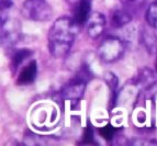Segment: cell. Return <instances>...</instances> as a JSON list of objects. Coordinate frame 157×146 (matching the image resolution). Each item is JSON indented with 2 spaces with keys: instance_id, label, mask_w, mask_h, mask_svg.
I'll use <instances>...</instances> for the list:
<instances>
[{
  "instance_id": "cell-14",
  "label": "cell",
  "mask_w": 157,
  "mask_h": 146,
  "mask_svg": "<svg viewBox=\"0 0 157 146\" xmlns=\"http://www.w3.org/2000/svg\"><path fill=\"white\" fill-rule=\"evenodd\" d=\"M100 134H101L102 137L105 138V140L111 141L115 134V129L111 124H107L105 126L100 129Z\"/></svg>"
},
{
  "instance_id": "cell-4",
  "label": "cell",
  "mask_w": 157,
  "mask_h": 146,
  "mask_svg": "<svg viewBox=\"0 0 157 146\" xmlns=\"http://www.w3.org/2000/svg\"><path fill=\"white\" fill-rule=\"evenodd\" d=\"M125 45L123 41L117 36H108L98 47V56L103 63H114L124 54Z\"/></svg>"
},
{
  "instance_id": "cell-10",
  "label": "cell",
  "mask_w": 157,
  "mask_h": 146,
  "mask_svg": "<svg viewBox=\"0 0 157 146\" xmlns=\"http://www.w3.org/2000/svg\"><path fill=\"white\" fill-rule=\"evenodd\" d=\"M132 17L131 14L125 10H122V9H118L112 13V17H111V25L113 28H117V29H120V28H123L126 24H128L131 22Z\"/></svg>"
},
{
  "instance_id": "cell-16",
  "label": "cell",
  "mask_w": 157,
  "mask_h": 146,
  "mask_svg": "<svg viewBox=\"0 0 157 146\" xmlns=\"http://www.w3.org/2000/svg\"><path fill=\"white\" fill-rule=\"evenodd\" d=\"M122 2L128 7H139V6H142L144 0H122Z\"/></svg>"
},
{
  "instance_id": "cell-8",
  "label": "cell",
  "mask_w": 157,
  "mask_h": 146,
  "mask_svg": "<svg viewBox=\"0 0 157 146\" xmlns=\"http://www.w3.org/2000/svg\"><path fill=\"white\" fill-rule=\"evenodd\" d=\"M91 5L92 0H79L77 2L74 20L76 21L78 25L86 24L87 20L89 19L90 14H91Z\"/></svg>"
},
{
  "instance_id": "cell-6",
  "label": "cell",
  "mask_w": 157,
  "mask_h": 146,
  "mask_svg": "<svg viewBox=\"0 0 157 146\" xmlns=\"http://www.w3.org/2000/svg\"><path fill=\"white\" fill-rule=\"evenodd\" d=\"M21 24L14 18H6L1 21V40L7 46H12L21 37Z\"/></svg>"
},
{
  "instance_id": "cell-9",
  "label": "cell",
  "mask_w": 157,
  "mask_h": 146,
  "mask_svg": "<svg viewBox=\"0 0 157 146\" xmlns=\"http://www.w3.org/2000/svg\"><path fill=\"white\" fill-rule=\"evenodd\" d=\"M37 75V64L35 60H32L25 67L20 71L18 77V85L20 86H28V85H31L35 78H36Z\"/></svg>"
},
{
  "instance_id": "cell-7",
  "label": "cell",
  "mask_w": 157,
  "mask_h": 146,
  "mask_svg": "<svg viewBox=\"0 0 157 146\" xmlns=\"http://www.w3.org/2000/svg\"><path fill=\"white\" fill-rule=\"evenodd\" d=\"M87 26V34L90 39H98L101 36L105 29V16L100 12H91L89 19L86 22Z\"/></svg>"
},
{
  "instance_id": "cell-1",
  "label": "cell",
  "mask_w": 157,
  "mask_h": 146,
  "mask_svg": "<svg viewBox=\"0 0 157 146\" xmlns=\"http://www.w3.org/2000/svg\"><path fill=\"white\" fill-rule=\"evenodd\" d=\"M78 24L74 19L62 17L53 23L47 34V44L52 56L62 58L69 53L76 39Z\"/></svg>"
},
{
  "instance_id": "cell-12",
  "label": "cell",
  "mask_w": 157,
  "mask_h": 146,
  "mask_svg": "<svg viewBox=\"0 0 157 146\" xmlns=\"http://www.w3.org/2000/svg\"><path fill=\"white\" fill-rule=\"evenodd\" d=\"M146 21L148 25L154 30H157V1L151 3L146 11Z\"/></svg>"
},
{
  "instance_id": "cell-11",
  "label": "cell",
  "mask_w": 157,
  "mask_h": 146,
  "mask_svg": "<svg viewBox=\"0 0 157 146\" xmlns=\"http://www.w3.org/2000/svg\"><path fill=\"white\" fill-rule=\"evenodd\" d=\"M31 55H32V52L30 50H28V48H22V50L17 51L12 57V68L13 69H17V68L21 65L26 58H29Z\"/></svg>"
},
{
  "instance_id": "cell-17",
  "label": "cell",
  "mask_w": 157,
  "mask_h": 146,
  "mask_svg": "<svg viewBox=\"0 0 157 146\" xmlns=\"http://www.w3.org/2000/svg\"><path fill=\"white\" fill-rule=\"evenodd\" d=\"M156 71H157V56H156Z\"/></svg>"
},
{
  "instance_id": "cell-5",
  "label": "cell",
  "mask_w": 157,
  "mask_h": 146,
  "mask_svg": "<svg viewBox=\"0 0 157 146\" xmlns=\"http://www.w3.org/2000/svg\"><path fill=\"white\" fill-rule=\"evenodd\" d=\"M87 80L84 76L77 73V75L65 83L60 90V96L64 100L69 102H78L84 97L86 90Z\"/></svg>"
},
{
  "instance_id": "cell-2",
  "label": "cell",
  "mask_w": 157,
  "mask_h": 146,
  "mask_svg": "<svg viewBox=\"0 0 157 146\" xmlns=\"http://www.w3.org/2000/svg\"><path fill=\"white\" fill-rule=\"evenodd\" d=\"M58 120H59L58 110L53 103L43 102V103L37 104L32 110V124L39 130H52L54 126L57 125Z\"/></svg>"
},
{
  "instance_id": "cell-13",
  "label": "cell",
  "mask_w": 157,
  "mask_h": 146,
  "mask_svg": "<svg viewBox=\"0 0 157 146\" xmlns=\"http://www.w3.org/2000/svg\"><path fill=\"white\" fill-rule=\"evenodd\" d=\"M105 78L108 83V86H109V88L112 90L113 94H115V91H117V89H118V86H119V80H118V78H117V76L112 73H107Z\"/></svg>"
},
{
  "instance_id": "cell-3",
  "label": "cell",
  "mask_w": 157,
  "mask_h": 146,
  "mask_svg": "<svg viewBox=\"0 0 157 146\" xmlns=\"http://www.w3.org/2000/svg\"><path fill=\"white\" fill-rule=\"evenodd\" d=\"M22 16L35 22L48 21L53 16V10L46 0H24L21 7Z\"/></svg>"
},
{
  "instance_id": "cell-15",
  "label": "cell",
  "mask_w": 157,
  "mask_h": 146,
  "mask_svg": "<svg viewBox=\"0 0 157 146\" xmlns=\"http://www.w3.org/2000/svg\"><path fill=\"white\" fill-rule=\"evenodd\" d=\"M84 143L88 144V143H92L94 142V132L90 128H87L86 131H85L84 134Z\"/></svg>"
}]
</instances>
